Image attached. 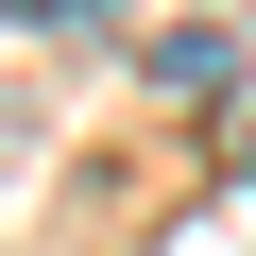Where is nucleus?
<instances>
[{
  "instance_id": "nucleus-1",
  "label": "nucleus",
  "mask_w": 256,
  "mask_h": 256,
  "mask_svg": "<svg viewBox=\"0 0 256 256\" xmlns=\"http://www.w3.org/2000/svg\"><path fill=\"white\" fill-rule=\"evenodd\" d=\"M222 68H239V34H154V86H188V102H205Z\"/></svg>"
}]
</instances>
